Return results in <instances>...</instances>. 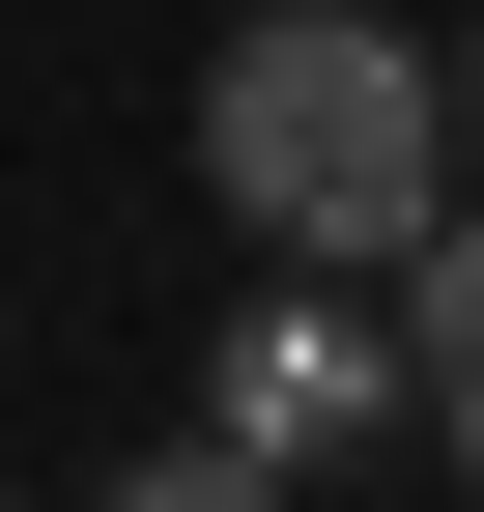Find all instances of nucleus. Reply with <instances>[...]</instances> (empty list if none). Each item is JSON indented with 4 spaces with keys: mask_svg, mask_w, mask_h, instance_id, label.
<instances>
[{
    "mask_svg": "<svg viewBox=\"0 0 484 512\" xmlns=\"http://www.w3.org/2000/svg\"><path fill=\"white\" fill-rule=\"evenodd\" d=\"M200 200L257 256H342V285H399L456 200V57L371 29V0H257V29L200 57Z\"/></svg>",
    "mask_w": 484,
    "mask_h": 512,
    "instance_id": "f257e3e1",
    "label": "nucleus"
},
{
    "mask_svg": "<svg viewBox=\"0 0 484 512\" xmlns=\"http://www.w3.org/2000/svg\"><path fill=\"white\" fill-rule=\"evenodd\" d=\"M200 427H257V456L314 484L342 427H399V313L342 285V256H257V313H228V342H200Z\"/></svg>",
    "mask_w": 484,
    "mask_h": 512,
    "instance_id": "f03ea898",
    "label": "nucleus"
},
{
    "mask_svg": "<svg viewBox=\"0 0 484 512\" xmlns=\"http://www.w3.org/2000/svg\"><path fill=\"white\" fill-rule=\"evenodd\" d=\"M399 427L484 484V200H428V256H399Z\"/></svg>",
    "mask_w": 484,
    "mask_h": 512,
    "instance_id": "7ed1b4c3",
    "label": "nucleus"
},
{
    "mask_svg": "<svg viewBox=\"0 0 484 512\" xmlns=\"http://www.w3.org/2000/svg\"><path fill=\"white\" fill-rule=\"evenodd\" d=\"M86 512H314V484H285V456H257V427H171V456H114Z\"/></svg>",
    "mask_w": 484,
    "mask_h": 512,
    "instance_id": "20e7f679",
    "label": "nucleus"
},
{
    "mask_svg": "<svg viewBox=\"0 0 484 512\" xmlns=\"http://www.w3.org/2000/svg\"><path fill=\"white\" fill-rule=\"evenodd\" d=\"M456 114H484V57H456Z\"/></svg>",
    "mask_w": 484,
    "mask_h": 512,
    "instance_id": "39448f33",
    "label": "nucleus"
}]
</instances>
